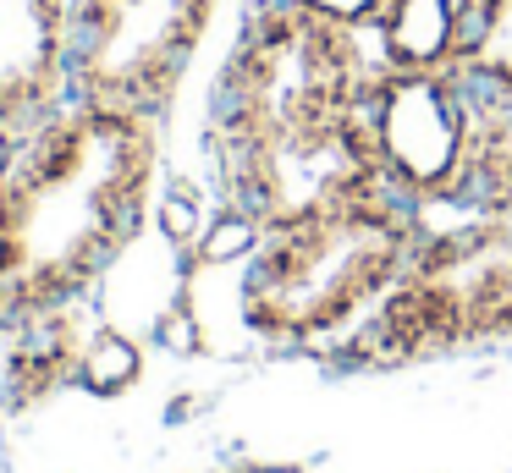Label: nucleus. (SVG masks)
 I'll list each match as a JSON object with an SVG mask.
<instances>
[{
	"mask_svg": "<svg viewBox=\"0 0 512 473\" xmlns=\"http://www.w3.org/2000/svg\"><path fill=\"white\" fill-rule=\"evenodd\" d=\"M160 116L61 105L0 165V319L94 292L155 198Z\"/></svg>",
	"mask_w": 512,
	"mask_h": 473,
	"instance_id": "f257e3e1",
	"label": "nucleus"
},
{
	"mask_svg": "<svg viewBox=\"0 0 512 473\" xmlns=\"http://www.w3.org/2000/svg\"><path fill=\"white\" fill-rule=\"evenodd\" d=\"M419 204L375 193L358 204L292 220L265 237L243 281L248 330L287 347L336 341L375 314L419 253Z\"/></svg>",
	"mask_w": 512,
	"mask_h": 473,
	"instance_id": "f03ea898",
	"label": "nucleus"
},
{
	"mask_svg": "<svg viewBox=\"0 0 512 473\" xmlns=\"http://www.w3.org/2000/svg\"><path fill=\"white\" fill-rule=\"evenodd\" d=\"M369 77L375 55H364L353 28L320 22L292 0H270L232 39L215 83L210 143L336 121L364 105Z\"/></svg>",
	"mask_w": 512,
	"mask_h": 473,
	"instance_id": "7ed1b4c3",
	"label": "nucleus"
},
{
	"mask_svg": "<svg viewBox=\"0 0 512 473\" xmlns=\"http://www.w3.org/2000/svg\"><path fill=\"white\" fill-rule=\"evenodd\" d=\"M496 336H512V215L424 237L391 297L342 341L347 358L408 363Z\"/></svg>",
	"mask_w": 512,
	"mask_h": 473,
	"instance_id": "20e7f679",
	"label": "nucleus"
},
{
	"mask_svg": "<svg viewBox=\"0 0 512 473\" xmlns=\"http://www.w3.org/2000/svg\"><path fill=\"white\" fill-rule=\"evenodd\" d=\"M364 127L375 138L386 187L408 204H468L479 165L485 99L457 66L408 72L375 61L364 88Z\"/></svg>",
	"mask_w": 512,
	"mask_h": 473,
	"instance_id": "39448f33",
	"label": "nucleus"
},
{
	"mask_svg": "<svg viewBox=\"0 0 512 473\" xmlns=\"http://www.w3.org/2000/svg\"><path fill=\"white\" fill-rule=\"evenodd\" d=\"M215 165H221V204L259 215L270 231L391 193L375 138L364 127V105L336 121H314V127L226 138L215 143Z\"/></svg>",
	"mask_w": 512,
	"mask_h": 473,
	"instance_id": "423d86ee",
	"label": "nucleus"
},
{
	"mask_svg": "<svg viewBox=\"0 0 512 473\" xmlns=\"http://www.w3.org/2000/svg\"><path fill=\"white\" fill-rule=\"evenodd\" d=\"M215 0H78L72 99L160 116L182 88Z\"/></svg>",
	"mask_w": 512,
	"mask_h": 473,
	"instance_id": "0eeeda50",
	"label": "nucleus"
},
{
	"mask_svg": "<svg viewBox=\"0 0 512 473\" xmlns=\"http://www.w3.org/2000/svg\"><path fill=\"white\" fill-rule=\"evenodd\" d=\"M72 6L78 0H0V143L17 149L72 105Z\"/></svg>",
	"mask_w": 512,
	"mask_h": 473,
	"instance_id": "6e6552de",
	"label": "nucleus"
},
{
	"mask_svg": "<svg viewBox=\"0 0 512 473\" xmlns=\"http://www.w3.org/2000/svg\"><path fill=\"white\" fill-rule=\"evenodd\" d=\"M474 0H386L375 33V61L408 66V72H441L457 66Z\"/></svg>",
	"mask_w": 512,
	"mask_h": 473,
	"instance_id": "1a4fd4ad",
	"label": "nucleus"
},
{
	"mask_svg": "<svg viewBox=\"0 0 512 473\" xmlns=\"http://www.w3.org/2000/svg\"><path fill=\"white\" fill-rule=\"evenodd\" d=\"M457 72L496 105H512V0H474Z\"/></svg>",
	"mask_w": 512,
	"mask_h": 473,
	"instance_id": "9d476101",
	"label": "nucleus"
},
{
	"mask_svg": "<svg viewBox=\"0 0 512 473\" xmlns=\"http://www.w3.org/2000/svg\"><path fill=\"white\" fill-rule=\"evenodd\" d=\"M138 380H144V347H138V336H127V330H116L100 319V325L78 341L72 385H83V391L100 396V402H116V396H127Z\"/></svg>",
	"mask_w": 512,
	"mask_h": 473,
	"instance_id": "9b49d317",
	"label": "nucleus"
},
{
	"mask_svg": "<svg viewBox=\"0 0 512 473\" xmlns=\"http://www.w3.org/2000/svg\"><path fill=\"white\" fill-rule=\"evenodd\" d=\"M485 99V94H479ZM485 215H512V105L485 99V127H479V165L468 187Z\"/></svg>",
	"mask_w": 512,
	"mask_h": 473,
	"instance_id": "f8f14e48",
	"label": "nucleus"
},
{
	"mask_svg": "<svg viewBox=\"0 0 512 473\" xmlns=\"http://www.w3.org/2000/svg\"><path fill=\"white\" fill-rule=\"evenodd\" d=\"M265 237H270V226L259 215H248V209H237V204H215V215L204 220V231L188 248V259L199 264V270H248L254 253L265 248Z\"/></svg>",
	"mask_w": 512,
	"mask_h": 473,
	"instance_id": "ddd939ff",
	"label": "nucleus"
},
{
	"mask_svg": "<svg viewBox=\"0 0 512 473\" xmlns=\"http://www.w3.org/2000/svg\"><path fill=\"white\" fill-rule=\"evenodd\" d=\"M210 215H215V209L204 204V193L193 182H182V176H171V182L149 198V220H155V231L166 242H177V248H193Z\"/></svg>",
	"mask_w": 512,
	"mask_h": 473,
	"instance_id": "4468645a",
	"label": "nucleus"
},
{
	"mask_svg": "<svg viewBox=\"0 0 512 473\" xmlns=\"http://www.w3.org/2000/svg\"><path fill=\"white\" fill-rule=\"evenodd\" d=\"M292 6L314 11L320 22H336V28L369 33V28L380 22V6H386V0H292Z\"/></svg>",
	"mask_w": 512,
	"mask_h": 473,
	"instance_id": "2eb2a0df",
	"label": "nucleus"
},
{
	"mask_svg": "<svg viewBox=\"0 0 512 473\" xmlns=\"http://www.w3.org/2000/svg\"><path fill=\"white\" fill-rule=\"evenodd\" d=\"M0 473H6V457H0Z\"/></svg>",
	"mask_w": 512,
	"mask_h": 473,
	"instance_id": "dca6fc26",
	"label": "nucleus"
}]
</instances>
